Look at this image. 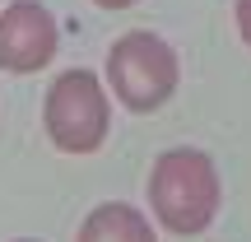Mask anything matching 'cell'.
Masks as SVG:
<instances>
[{
    "label": "cell",
    "instance_id": "cell-1",
    "mask_svg": "<svg viewBox=\"0 0 251 242\" xmlns=\"http://www.w3.org/2000/svg\"><path fill=\"white\" fill-rule=\"evenodd\" d=\"M224 205V177L219 163L196 144L163 149L149 168V215L163 233L200 238L219 219Z\"/></svg>",
    "mask_w": 251,
    "mask_h": 242
},
{
    "label": "cell",
    "instance_id": "cell-2",
    "mask_svg": "<svg viewBox=\"0 0 251 242\" xmlns=\"http://www.w3.org/2000/svg\"><path fill=\"white\" fill-rule=\"evenodd\" d=\"M181 84V56L168 37L130 28L107 47V89L126 112H158Z\"/></svg>",
    "mask_w": 251,
    "mask_h": 242
},
{
    "label": "cell",
    "instance_id": "cell-3",
    "mask_svg": "<svg viewBox=\"0 0 251 242\" xmlns=\"http://www.w3.org/2000/svg\"><path fill=\"white\" fill-rule=\"evenodd\" d=\"M42 131L61 154H98L112 131V93L107 80L75 65L47 84L42 98Z\"/></svg>",
    "mask_w": 251,
    "mask_h": 242
},
{
    "label": "cell",
    "instance_id": "cell-4",
    "mask_svg": "<svg viewBox=\"0 0 251 242\" xmlns=\"http://www.w3.org/2000/svg\"><path fill=\"white\" fill-rule=\"evenodd\" d=\"M61 52V28L42 0H14L0 9V70L37 75Z\"/></svg>",
    "mask_w": 251,
    "mask_h": 242
},
{
    "label": "cell",
    "instance_id": "cell-5",
    "mask_svg": "<svg viewBox=\"0 0 251 242\" xmlns=\"http://www.w3.org/2000/svg\"><path fill=\"white\" fill-rule=\"evenodd\" d=\"M75 242H158V228L130 200H102L84 215Z\"/></svg>",
    "mask_w": 251,
    "mask_h": 242
},
{
    "label": "cell",
    "instance_id": "cell-6",
    "mask_svg": "<svg viewBox=\"0 0 251 242\" xmlns=\"http://www.w3.org/2000/svg\"><path fill=\"white\" fill-rule=\"evenodd\" d=\"M233 19H237V37L251 47V0H233Z\"/></svg>",
    "mask_w": 251,
    "mask_h": 242
},
{
    "label": "cell",
    "instance_id": "cell-7",
    "mask_svg": "<svg viewBox=\"0 0 251 242\" xmlns=\"http://www.w3.org/2000/svg\"><path fill=\"white\" fill-rule=\"evenodd\" d=\"M98 9H130V5H140V0H93Z\"/></svg>",
    "mask_w": 251,
    "mask_h": 242
},
{
    "label": "cell",
    "instance_id": "cell-8",
    "mask_svg": "<svg viewBox=\"0 0 251 242\" xmlns=\"http://www.w3.org/2000/svg\"><path fill=\"white\" fill-rule=\"evenodd\" d=\"M14 242H37V238H14Z\"/></svg>",
    "mask_w": 251,
    "mask_h": 242
}]
</instances>
